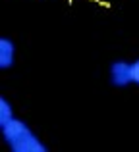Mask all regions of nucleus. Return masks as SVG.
<instances>
[{
	"instance_id": "obj_3",
	"label": "nucleus",
	"mask_w": 139,
	"mask_h": 152,
	"mask_svg": "<svg viewBox=\"0 0 139 152\" xmlns=\"http://www.w3.org/2000/svg\"><path fill=\"white\" fill-rule=\"evenodd\" d=\"M15 62V45L12 39H0V69H10Z\"/></svg>"
},
{
	"instance_id": "obj_5",
	"label": "nucleus",
	"mask_w": 139,
	"mask_h": 152,
	"mask_svg": "<svg viewBox=\"0 0 139 152\" xmlns=\"http://www.w3.org/2000/svg\"><path fill=\"white\" fill-rule=\"evenodd\" d=\"M132 66H133V85H137V87H139V58H137V60H133Z\"/></svg>"
},
{
	"instance_id": "obj_4",
	"label": "nucleus",
	"mask_w": 139,
	"mask_h": 152,
	"mask_svg": "<svg viewBox=\"0 0 139 152\" xmlns=\"http://www.w3.org/2000/svg\"><path fill=\"white\" fill-rule=\"evenodd\" d=\"M14 118H15V114H14V108H12L10 100L4 98V96H0V127L6 125V123H10Z\"/></svg>"
},
{
	"instance_id": "obj_1",
	"label": "nucleus",
	"mask_w": 139,
	"mask_h": 152,
	"mask_svg": "<svg viewBox=\"0 0 139 152\" xmlns=\"http://www.w3.org/2000/svg\"><path fill=\"white\" fill-rule=\"evenodd\" d=\"M2 141L12 152H46V145L23 119L14 118L10 123L0 127Z\"/></svg>"
},
{
	"instance_id": "obj_2",
	"label": "nucleus",
	"mask_w": 139,
	"mask_h": 152,
	"mask_svg": "<svg viewBox=\"0 0 139 152\" xmlns=\"http://www.w3.org/2000/svg\"><path fill=\"white\" fill-rule=\"evenodd\" d=\"M108 79L114 87H129L133 85V66L128 60H116L110 64Z\"/></svg>"
}]
</instances>
